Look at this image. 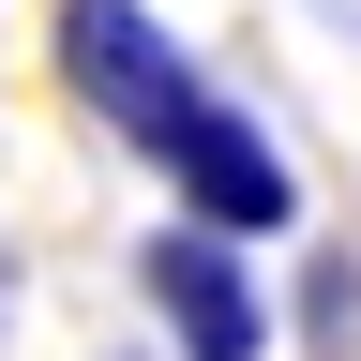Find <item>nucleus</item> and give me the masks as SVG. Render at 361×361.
<instances>
[{
  "mask_svg": "<svg viewBox=\"0 0 361 361\" xmlns=\"http://www.w3.org/2000/svg\"><path fill=\"white\" fill-rule=\"evenodd\" d=\"M45 61H61V90L121 135L135 166H166L180 121L211 106V75L180 61V30L151 16V0H61V16H45Z\"/></svg>",
  "mask_w": 361,
  "mask_h": 361,
  "instance_id": "1",
  "label": "nucleus"
},
{
  "mask_svg": "<svg viewBox=\"0 0 361 361\" xmlns=\"http://www.w3.org/2000/svg\"><path fill=\"white\" fill-rule=\"evenodd\" d=\"M135 301H151L166 361H271V286H256V256L226 241V226H196V211H166L151 241H135Z\"/></svg>",
  "mask_w": 361,
  "mask_h": 361,
  "instance_id": "2",
  "label": "nucleus"
},
{
  "mask_svg": "<svg viewBox=\"0 0 361 361\" xmlns=\"http://www.w3.org/2000/svg\"><path fill=\"white\" fill-rule=\"evenodd\" d=\"M286 331H301L316 361H346V346H361V256H346V241H316V256H301V301H286Z\"/></svg>",
  "mask_w": 361,
  "mask_h": 361,
  "instance_id": "4",
  "label": "nucleus"
},
{
  "mask_svg": "<svg viewBox=\"0 0 361 361\" xmlns=\"http://www.w3.org/2000/svg\"><path fill=\"white\" fill-rule=\"evenodd\" d=\"M151 180H166V196L196 211V226H226V241H286V226H301V166L271 151V121L241 106V90H211Z\"/></svg>",
  "mask_w": 361,
  "mask_h": 361,
  "instance_id": "3",
  "label": "nucleus"
}]
</instances>
